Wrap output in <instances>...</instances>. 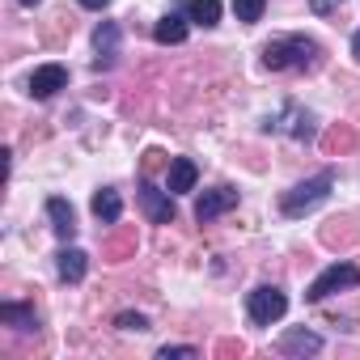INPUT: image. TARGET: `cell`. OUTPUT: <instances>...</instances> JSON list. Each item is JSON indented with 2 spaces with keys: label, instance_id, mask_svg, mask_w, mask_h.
I'll list each match as a JSON object with an SVG mask.
<instances>
[{
  "label": "cell",
  "instance_id": "obj_12",
  "mask_svg": "<svg viewBox=\"0 0 360 360\" xmlns=\"http://www.w3.org/2000/svg\"><path fill=\"white\" fill-rule=\"evenodd\" d=\"M322 347V339L314 335V330H305V326H297V330H288L284 339H280V352L284 356H314Z\"/></svg>",
  "mask_w": 360,
  "mask_h": 360
},
{
  "label": "cell",
  "instance_id": "obj_13",
  "mask_svg": "<svg viewBox=\"0 0 360 360\" xmlns=\"http://www.w3.org/2000/svg\"><path fill=\"white\" fill-rule=\"evenodd\" d=\"M153 39H157L161 47H174V43H183V39H187V18H183V13H165V18L157 22Z\"/></svg>",
  "mask_w": 360,
  "mask_h": 360
},
{
  "label": "cell",
  "instance_id": "obj_25",
  "mask_svg": "<svg viewBox=\"0 0 360 360\" xmlns=\"http://www.w3.org/2000/svg\"><path fill=\"white\" fill-rule=\"evenodd\" d=\"M309 9L322 18V13H330V9H343V0H309Z\"/></svg>",
  "mask_w": 360,
  "mask_h": 360
},
{
  "label": "cell",
  "instance_id": "obj_6",
  "mask_svg": "<svg viewBox=\"0 0 360 360\" xmlns=\"http://www.w3.org/2000/svg\"><path fill=\"white\" fill-rule=\"evenodd\" d=\"M195 178H200V165H195L191 157H174V161L165 165V191H169V195H183V191L195 187Z\"/></svg>",
  "mask_w": 360,
  "mask_h": 360
},
{
  "label": "cell",
  "instance_id": "obj_1",
  "mask_svg": "<svg viewBox=\"0 0 360 360\" xmlns=\"http://www.w3.org/2000/svg\"><path fill=\"white\" fill-rule=\"evenodd\" d=\"M263 64L271 72H284V68H297V72H314L322 64V47L305 34H288V39H276L263 47Z\"/></svg>",
  "mask_w": 360,
  "mask_h": 360
},
{
  "label": "cell",
  "instance_id": "obj_11",
  "mask_svg": "<svg viewBox=\"0 0 360 360\" xmlns=\"http://www.w3.org/2000/svg\"><path fill=\"white\" fill-rule=\"evenodd\" d=\"M56 267H60V276H64L68 284H81V280H85V267H89V255L77 250V246H64V250L56 255Z\"/></svg>",
  "mask_w": 360,
  "mask_h": 360
},
{
  "label": "cell",
  "instance_id": "obj_23",
  "mask_svg": "<svg viewBox=\"0 0 360 360\" xmlns=\"http://www.w3.org/2000/svg\"><path fill=\"white\" fill-rule=\"evenodd\" d=\"M115 326H119V330H144L148 322H144V314H119Z\"/></svg>",
  "mask_w": 360,
  "mask_h": 360
},
{
  "label": "cell",
  "instance_id": "obj_18",
  "mask_svg": "<svg viewBox=\"0 0 360 360\" xmlns=\"http://www.w3.org/2000/svg\"><path fill=\"white\" fill-rule=\"evenodd\" d=\"M0 318H5V322H13L18 330H30V326H34V314H30L26 305H13V301H5V305H0Z\"/></svg>",
  "mask_w": 360,
  "mask_h": 360
},
{
  "label": "cell",
  "instance_id": "obj_20",
  "mask_svg": "<svg viewBox=\"0 0 360 360\" xmlns=\"http://www.w3.org/2000/svg\"><path fill=\"white\" fill-rule=\"evenodd\" d=\"M131 250H136V233H119V238L106 246V255H110V259H127Z\"/></svg>",
  "mask_w": 360,
  "mask_h": 360
},
{
  "label": "cell",
  "instance_id": "obj_21",
  "mask_svg": "<svg viewBox=\"0 0 360 360\" xmlns=\"http://www.w3.org/2000/svg\"><path fill=\"white\" fill-rule=\"evenodd\" d=\"M292 136H297V140H309V136H314V119H309L305 110H292Z\"/></svg>",
  "mask_w": 360,
  "mask_h": 360
},
{
  "label": "cell",
  "instance_id": "obj_14",
  "mask_svg": "<svg viewBox=\"0 0 360 360\" xmlns=\"http://www.w3.org/2000/svg\"><path fill=\"white\" fill-rule=\"evenodd\" d=\"M322 148H326V157H343V153L356 148V131H352L347 123H335V127L322 136Z\"/></svg>",
  "mask_w": 360,
  "mask_h": 360
},
{
  "label": "cell",
  "instance_id": "obj_9",
  "mask_svg": "<svg viewBox=\"0 0 360 360\" xmlns=\"http://www.w3.org/2000/svg\"><path fill=\"white\" fill-rule=\"evenodd\" d=\"M94 51H98V68H110L115 64V56H119V26L115 22H102L98 30H94Z\"/></svg>",
  "mask_w": 360,
  "mask_h": 360
},
{
  "label": "cell",
  "instance_id": "obj_17",
  "mask_svg": "<svg viewBox=\"0 0 360 360\" xmlns=\"http://www.w3.org/2000/svg\"><path fill=\"white\" fill-rule=\"evenodd\" d=\"M356 238H360V229H352V221H330L322 229V242L326 246H352Z\"/></svg>",
  "mask_w": 360,
  "mask_h": 360
},
{
  "label": "cell",
  "instance_id": "obj_27",
  "mask_svg": "<svg viewBox=\"0 0 360 360\" xmlns=\"http://www.w3.org/2000/svg\"><path fill=\"white\" fill-rule=\"evenodd\" d=\"M77 5H85V9H94V13H102V9L110 5V0H77Z\"/></svg>",
  "mask_w": 360,
  "mask_h": 360
},
{
  "label": "cell",
  "instance_id": "obj_16",
  "mask_svg": "<svg viewBox=\"0 0 360 360\" xmlns=\"http://www.w3.org/2000/svg\"><path fill=\"white\" fill-rule=\"evenodd\" d=\"M191 22L200 26H217L221 22V0H187V9H183Z\"/></svg>",
  "mask_w": 360,
  "mask_h": 360
},
{
  "label": "cell",
  "instance_id": "obj_15",
  "mask_svg": "<svg viewBox=\"0 0 360 360\" xmlns=\"http://www.w3.org/2000/svg\"><path fill=\"white\" fill-rule=\"evenodd\" d=\"M119 212H123L119 191H98V195H94V217H98L102 225H115V221H119Z\"/></svg>",
  "mask_w": 360,
  "mask_h": 360
},
{
  "label": "cell",
  "instance_id": "obj_8",
  "mask_svg": "<svg viewBox=\"0 0 360 360\" xmlns=\"http://www.w3.org/2000/svg\"><path fill=\"white\" fill-rule=\"evenodd\" d=\"M229 208H238V191H233V187H217V191H204V195H200L195 217H200V225H204V221H217V217L229 212Z\"/></svg>",
  "mask_w": 360,
  "mask_h": 360
},
{
  "label": "cell",
  "instance_id": "obj_4",
  "mask_svg": "<svg viewBox=\"0 0 360 360\" xmlns=\"http://www.w3.org/2000/svg\"><path fill=\"white\" fill-rule=\"evenodd\" d=\"M250 318L259 322V326H271V322H280L284 318V309H288V297L276 288V284H263V288H255L250 292Z\"/></svg>",
  "mask_w": 360,
  "mask_h": 360
},
{
  "label": "cell",
  "instance_id": "obj_29",
  "mask_svg": "<svg viewBox=\"0 0 360 360\" xmlns=\"http://www.w3.org/2000/svg\"><path fill=\"white\" fill-rule=\"evenodd\" d=\"M18 5H30V9H34V5H43V0H18Z\"/></svg>",
  "mask_w": 360,
  "mask_h": 360
},
{
  "label": "cell",
  "instance_id": "obj_26",
  "mask_svg": "<svg viewBox=\"0 0 360 360\" xmlns=\"http://www.w3.org/2000/svg\"><path fill=\"white\" fill-rule=\"evenodd\" d=\"M161 157H165L161 148H148V153H144V169H148V174H153V169H161Z\"/></svg>",
  "mask_w": 360,
  "mask_h": 360
},
{
  "label": "cell",
  "instance_id": "obj_10",
  "mask_svg": "<svg viewBox=\"0 0 360 360\" xmlns=\"http://www.w3.org/2000/svg\"><path fill=\"white\" fill-rule=\"evenodd\" d=\"M47 217H51L56 238H64V242H68V238L77 233V212H72V204H68V200H60V195H56V200H47Z\"/></svg>",
  "mask_w": 360,
  "mask_h": 360
},
{
  "label": "cell",
  "instance_id": "obj_5",
  "mask_svg": "<svg viewBox=\"0 0 360 360\" xmlns=\"http://www.w3.org/2000/svg\"><path fill=\"white\" fill-rule=\"evenodd\" d=\"M140 204H144V212H148V221L153 225H174V217H178V208H174V195L169 191H157V187H140Z\"/></svg>",
  "mask_w": 360,
  "mask_h": 360
},
{
  "label": "cell",
  "instance_id": "obj_3",
  "mask_svg": "<svg viewBox=\"0 0 360 360\" xmlns=\"http://www.w3.org/2000/svg\"><path fill=\"white\" fill-rule=\"evenodd\" d=\"M356 284H360V267H356V263H330V267L309 284L305 301H326L330 292H339V288H356Z\"/></svg>",
  "mask_w": 360,
  "mask_h": 360
},
{
  "label": "cell",
  "instance_id": "obj_19",
  "mask_svg": "<svg viewBox=\"0 0 360 360\" xmlns=\"http://www.w3.org/2000/svg\"><path fill=\"white\" fill-rule=\"evenodd\" d=\"M263 5H267V0H233V13H238V22H259Z\"/></svg>",
  "mask_w": 360,
  "mask_h": 360
},
{
  "label": "cell",
  "instance_id": "obj_22",
  "mask_svg": "<svg viewBox=\"0 0 360 360\" xmlns=\"http://www.w3.org/2000/svg\"><path fill=\"white\" fill-rule=\"evenodd\" d=\"M157 356H161V360H183V356H200V347H191V343H178V347H161Z\"/></svg>",
  "mask_w": 360,
  "mask_h": 360
},
{
  "label": "cell",
  "instance_id": "obj_2",
  "mask_svg": "<svg viewBox=\"0 0 360 360\" xmlns=\"http://www.w3.org/2000/svg\"><path fill=\"white\" fill-rule=\"evenodd\" d=\"M330 183H335L330 174H318V178H309V183H297L292 191H284L280 212H284V217H305V212H314V208L330 195Z\"/></svg>",
  "mask_w": 360,
  "mask_h": 360
},
{
  "label": "cell",
  "instance_id": "obj_24",
  "mask_svg": "<svg viewBox=\"0 0 360 360\" xmlns=\"http://www.w3.org/2000/svg\"><path fill=\"white\" fill-rule=\"evenodd\" d=\"M217 356H225V360H229V356H246V343H242V339H221V343H217Z\"/></svg>",
  "mask_w": 360,
  "mask_h": 360
},
{
  "label": "cell",
  "instance_id": "obj_28",
  "mask_svg": "<svg viewBox=\"0 0 360 360\" xmlns=\"http://www.w3.org/2000/svg\"><path fill=\"white\" fill-rule=\"evenodd\" d=\"M352 56L360 60V30H356V39H352Z\"/></svg>",
  "mask_w": 360,
  "mask_h": 360
},
{
  "label": "cell",
  "instance_id": "obj_7",
  "mask_svg": "<svg viewBox=\"0 0 360 360\" xmlns=\"http://www.w3.org/2000/svg\"><path fill=\"white\" fill-rule=\"evenodd\" d=\"M64 85H68V68H64V64H43V68H34V77H30V94H34V98H56Z\"/></svg>",
  "mask_w": 360,
  "mask_h": 360
}]
</instances>
